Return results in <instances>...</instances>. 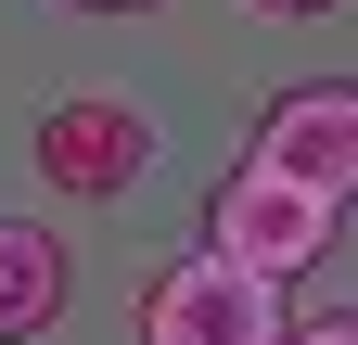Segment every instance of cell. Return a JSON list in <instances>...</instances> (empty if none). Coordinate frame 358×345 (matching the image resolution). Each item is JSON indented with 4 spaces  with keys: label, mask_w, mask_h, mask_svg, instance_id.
I'll return each instance as SVG.
<instances>
[{
    "label": "cell",
    "mask_w": 358,
    "mask_h": 345,
    "mask_svg": "<svg viewBox=\"0 0 358 345\" xmlns=\"http://www.w3.org/2000/svg\"><path fill=\"white\" fill-rule=\"evenodd\" d=\"M38 179L77 192V205H115L154 179V115L128 90H64L52 115H38Z\"/></svg>",
    "instance_id": "obj_3"
},
{
    "label": "cell",
    "mask_w": 358,
    "mask_h": 345,
    "mask_svg": "<svg viewBox=\"0 0 358 345\" xmlns=\"http://www.w3.org/2000/svg\"><path fill=\"white\" fill-rule=\"evenodd\" d=\"M243 166H268V179L320 192V205H358V77H307V90H282L256 115Z\"/></svg>",
    "instance_id": "obj_4"
},
{
    "label": "cell",
    "mask_w": 358,
    "mask_h": 345,
    "mask_svg": "<svg viewBox=\"0 0 358 345\" xmlns=\"http://www.w3.org/2000/svg\"><path fill=\"white\" fill-rule=\"evenodd\" d=\"M333 218L345 205H320V192H294V179H268V166H231V179L205 192V256H231V269H256V281H307L333 256Z\"/></svg>",
    "instance_id": "obj_1"
},
{
    "label": "cell",
    "mask_w": 358,
    "mask_h": 345,
    "mask_svg": "<svg viewBox=\"0 0 358 345\" xmlns=\"http://www.w3.org/2000/svg\"><path fill=\"white\" fill-rule=\"evenodd\" d=\"M64 294H77V269H64V230L0 218V345L52 332V320H64Z\"/></svg>",
    "instance_id": "obj_5"
},
{
    "label": "cell",
    "mask_w": 358,
    "mask_h": 345,
    "mask_svg": "<svg viewBox=\"0 0 358 345\" xmlns=\"http://www.w3.org/2000/svg\"><path fill=\"white\" fill-rule=\"evenodd\" d=\"M90 13H141V0H90Z\"/></svg>",
    "instance_id": "obj_8"
},
{
    "label": "cell",
    "mask_w": 358,
    "mask_h": 345,
    "mask_svg": "<svg viewBox=\"0 0 358 345\" xmlns=\"http://www.w3.org/2000/svg\"><path fill=\"white\" fill-rule=\"evenodd\" d=\"M282 332H294L282 281L231 269V256H179L141 294V345H282Z\"/></svg>",
    "instance_id": "obj_2"
},
{
    "label": "cell",
    "mask_w": 358,
    "mask_h": 345,
    "mask_svg": "<svg viewBox=\"0 0 358 345\" xmlns=\"http://www.w3.org/2000/svg\"><path fill=\"white\" fill-rule=\"evenodd\" d=\"M256 13H345V0H256Z\"/></svg>",
    "instance_id": "obj_7"
},
{
    "label": "cell",
    "mask_w": 358,
    "mask_h": 345,
    "mask_svg": "<svg viewBox=\"0 0 358 345\" xmlns=\"http://www.w3.org/2000/svg\"><path fill=\"white\" fill-rule=\"evenodd\" d=\"M282 345H358V307H320V320H294Z\"/></svg>",
    "instance_id": "obj_6"
}]
</instances>
